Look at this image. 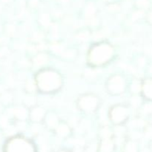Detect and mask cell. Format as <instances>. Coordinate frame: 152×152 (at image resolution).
<instances>
[{
	"label": "cell",
	"instance_id": "obj_14",
	"mask_svg": "<svg viewBox=\"0 0 152 152\" xmlns=\"http://www.w3.org/2000/svg\"><path fill=\"white\" fill-rule=\"evenodd\" d=\"M53 51H55L56 53H62V48L59 45H54L52 47Z\"/></svg>",
	"mask_w": 152,
	"mask_h": 152
},
{
	"label": "cell",
	"instance_id": "obj_25",
	"mask_svg": "<svg viewBox=\"0 0 152 152\" xmlns=\"http://www.w3.org/2000/svg\"><path fill=\"white\" fill-rule=\"evenodd\" d=\"M143 64H144V59H140V65H143Z\"/></svg>",
	"mask_w": 152,
	"mask_h": 152
},
{
	"label": "cell",
	"instance_id": "obj_7",
	"mask_svg": "<svg viewBox=\"0 0 152 152\" xmlns=\"http://www.w3.org/2000/svg\"><path fill=\"white\" fill-rule=\"evenodd\" d=\"M44 112H43V110L41 108H36L33 111L32 113V118L34 120H39L42 117Z\"/></svg>",
	"mask_w": 152,
	"mask_h": 152
},
{
	"label": "cell",
	"instance_id": "obj_20",
	"mask_svg": "<svg viewBox=\"0 0 152 152\" xmlns=\"http://www.w3.org/2000/svg\"><path fill=\"white\" fill-rule=\"evenodd\" d=\"M145 111H146V112H151L152 105H146L145 107Z\"/></svg>",
	"mask_w": 152,
	"mask_h": 152
},
{
	"label": "cell",
	"instance_id": "obj_22",
	"mask_svg": "<svg viewBox=\"0 0 152 152\" xmlns=\"http://www.w3.org/2000/svg\"><path fill=\"white\" fill-rule=\"evenodd\" d=\"M64 56H73V53H71V52H67V53H65V54H64Z\"/></svg>",
	"mask_w": 152,
	"mask_h": 152
},
{
	"label": "cell",
	"instance_id": "obj_17",
	"mask_svg": "<svg viewBox=\"0 0 152 152\" xmlns=\"http://www.w3.org/2000/svg\"><path fill=\"white\" fill-rule=\"evenodd\" d=\"M138 4H139L140 5L146 6L147 4H148V1H147L146 0H140V1H138Z\"/></svg>",
	"mask_w": 152,
	"mask_h": 152
},
{
	"label": "cell",
	"instance_id": "obj_12",
	"mask_svg": "<svg viewBox=\"0 0 152 152\" xmlns=\"http://www.w3.org/2000/svg\"><path fill=\"white\" fill-rule=\"evenodd\" d=\"M16 116L20 118H25L26 117V111L23 108H19V109L16 110Z\"/></svg>",
	"mask_w": 152,
	"mask_h": 152
},
{
	"label": "cell",
	"instance_id": "obj_1",
	"mask_svg": "<svg viewBox=\"0 0 152 152\" xmlns=\"http://www.w3.org/2000/svg\"><path fill=\"white\" fill-rule=\"evenodd\" d=\"M5 152H34L31 144L20 139H15L7 145Z\"/></svg>",
	"mask_w": 152,
	"mask_h": 152
},
{
	"label": "cell",
	"instance_id": "obj_15",
	"mask_svg": "<svg viewBox=\"0 0 152 152\" xmlns=\"http://www.w3.org/2000/svg\"><path fill=\"white\" fill-rule=\"evenodd\" d=\"M56 123V119L54 117H50L48 120V124L50 126H54Z\"/></svg>",
	"mask_w": 152,
	"mask_h": 152
},
{
	"label": "cell",
	"instance_id": "obj_6",
	"mask_svg": "<svg viewBox=\"0 0 152 152\" xmlns=\"http://www.w3.org/2000/svg\"><path fill=\"white\" fill-rule=\"evenodd\" d=\"M113 150V144L111 141L105 140L102 144L101 152H111Z\"/></svg>",
	"mask_w": 152,
	"mask_h": 152
},
{
	"label": "cell",
	"instance_id": "obj_21",
	"mask_svg": "<svg viewBox=\"0 0 152 152\" xmlns=\"http://www.w3.org/2000/svg\"><path fill=\"white\" fill-rule=\"evenodd\" d=\"M77 37L81 39H86L87 38V36H86L85 34H79V35L77 36Z\"/></svg>",
	"mask_w": 152,
	"mask_h": 152
},
{
	"label": "cell",
	"instance_id": "obj_13",
	"mask_svg": "<svg viewBox=\"0 0 152 152\" xmlns=\"http://www.w3.org/2000/svg\"><path fill=\"white\" fill-rule=\"evenodd\" d=\"M50 22V19L48 15H43L41 17V22L42 23V25H48Z\"/></svg>",
	"mask_w": 152,
	"mask_h": 152
},
{
	"label": "cell",
	"instance_id": "obj_27",
	"mask_svg": "<svg viewBox=\"0 0 152 152\" xmlns=\"http://www.w3.org/2000/svg\"><path fill=\"white\" fill-rule=\"evenodd\" d=\"M62 152H64V151H62Z\"/></svg>",
	"mask_w": 152,
	"mask_h": 152
},
{
	"label": "cell",
	"instance_id": "obj_10",
	"mask_svg": "<svg viewBox=\"0 0 152 152\" xmlns=\"http://www.w3.org/2000/svg\"><path fill=\"white\" fill-rule=\"evenodd\" d=\"M125 152H137V146L134 142H129L126 147Z\"/></svg>",
	"mask_w": 152,
	"mask_h": 152
},
{
	"label": "cell",
	"instance_id": "obj_8",
	"mask_svg": "<svg viewBox=\"0 0 152 152\" xmlns=\"http://www.w3.org/2000/svg\"><path fill=\"white\" fill-rule=\"evenodd\" d=\"M144 92L146 96L152 98V82H148L145 85L144 87Z\"/></svg>",
	"mask_w": 152,
	"mask_h": 152
},
{
	"label": "cell",
	"instance_id": "obj_23",
	"mask_svg": "<svg viewBox=\"0 0 152 152\" xmlns=\"http://www.w3.org/2000/svg\"><path fill=\"white\" fill-rule=\"evenodd\" d=\"M147 136L149 137H152V130H149L147 133Z\"/></svg>",
	"mask_w": 152,
	"mask_h": 152
},
{
	"label": "cell",
	"instance_id": "obj_5",
	"mask_svg": "<svg viewBox=\"0 0 152 152\" xmlns=\"http://www.w3.org/2000/svg\"><path fill=\"white\" fill-rule=\"evenodd\" d=\"M126 115H127V112H126V109L122 108H117L114 110L113 111V119L115 120L116 122H120L122 120H124L126 118Z\"/></svg>",
	"mask_w": 152,
	"mask_h": 152
},
{
	"label": "cell",
	"instance_id": "obj_9",
	"mask_svg": "<svg viewBox=\"0 0 152 152\" xmlns=\"http://www.w3.org/2000/svg\"><path fill=\"white\" fill-rule=\"evenodd\" d=\"M46 60H47V57H46V56H45V55L43 54H41L36 58L34 62H35V63L37 64V65H42V64H44L45 62H46Z\"/></svg>",
	"mask_w": 152,
	"mask_h": 152
},
{
	"label": "cell",
	"instance_id": "obj_4",
	"mask_svg": "<svg viewBox=\"0 0 152 152\" xmlns=\"http://www.w3.org/2000/svg\"><path fill=\"white\" fill-rule=\"evenodd\" d=\"M109 88L111 91L113 92L119 93V92L122 91L123 88V83L122 79L120 77H114L110 83Z\"/></svg>",
	"mask_w": 152,
	"mask_h": 152
},
{
	"label": "cell",
	"instance_id": "obj_18",
	"mask_svg": "<svg viewBox=\"0 0 152 152\" xmlns=\"http://www.w3.org/2000/svg\"><path fill=\"white\" fill-rule=\"evenodd\" d=\"M94 13V8L92 6H90V7H88V13L89 15H91L93 14Z\"/></svg>",
	"mask_w": 152,
	"mask_h": 152
},
{
	"label": "cell",
	"instance_id": "obj_16",
	"mask_svg": "<svg viewBox=\"0 0 152 152\" xmlns=\"http://www.w3.org/2000/svg\"><path fill=\"white\" fill-rule=\"evenodd\" d=\"M132 104H133V105H134L135 107H136V106H137L138 105H139L140 100L137 99V98H133V99H132Z\"/></svg>",
	"mask_w": 152,
	"mask_h": 152
},
{
	"label": "cell",
	"instance_id": "obj_26",
	"mask_svg": "<svg viewBox=\"0 0 152 152\" xmlns=\"http://www.w3.org/2000/svg\"><path fill=\"white\" fill-rule=\"evenodd\" d=\"M108 1H112V0H108Z\"/></svg>",
	"mask_w": 152,
	"mask_h": 152
},
{
	"label": "cell",
	"instance_id": "obj_19",
	"mask_svg": "<svg viewBox=\"0 0 152 152\" xmlns=\"http://www.w3.org/2000/svg\"><path fill=\"white\" fill-rule=\"evenodd\" d=\"M132 89H133L134 91L137 92L138 91L140 90V86L137 84V83H136V86H135V84H134L133 87H132Z\"/></svg>",
	"mask_w": 152,
	"mask_h": 152
},
{
	"label": "cell",
	"instance_id": "obj_2",
	"mask_svg": "<svg viewBox=\"0 0 152 152\" xmlns=\"http://www.w3.org/2000/svg\"><path fill=\"white\" fill-rule=\"evenodd\" d=\"M112 50L109 47L106 45L99 46L94 49L91 55V59L94 62H105L111 56Z\"/></svg>",
	"mask_w": 152,
	"mask_h": 152
},
{
	"label": "cell",
	"instance_id": "obj_11",
	"mask_svg": "<svg viewBox=\"0 0 152 152\" xmlns=\"http://www.w3.org/2000/svg\"><path fill=\"white\" fill-rule=\"evenodd\" d=\"M57 132H58V134H59L60 135H62V136H64V135H66L68 133V127L65 126H60L59 127V129H58Z\"/></svg>",
	"mask_w": 152,
	"mask_h": 152
},
{
	"label": "cell",
	"instance_id": "obj_24",
	"mask_svg": "<svg viewBox=\"0 0 152 152\" xmlns=\"http://www.w3.org/2000/svg\"><path fill=\"white\" fill-rule=\"evenodd\" d=\"M148 19H149L150 22L152 24V12L151 13L149 14V16H148Z\"/></svg>",
	"mask_w": 152,
	"mask_h": 152
},
{
	"label": "cell",
	"instance_id": "obj_3",
	"mask_svg": "<svg viewBox=\"0 0 152 152\" xmlns=\"http://www.w3.org/2000/svg\"><path fill=\"white\" fill-rule=\"evenodd\" d=\"M80 105L83 108H84L86 111H91L96 107V100L95 98L88 96L82 99L80 102Z\"/></svg>",
	"mask_w": 152,
	"mask_h": 152
}]
</instances>
